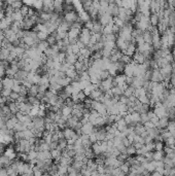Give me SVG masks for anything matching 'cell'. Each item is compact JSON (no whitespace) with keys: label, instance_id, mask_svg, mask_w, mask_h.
I'll list each match as a JSON object with an SVG mask.
<instances>
[{"label":"cell","instance_id":"1","mask_svg":"<svg viewBox=\"0 0 175 176\" xmlns=\"http://www.w3.org/2000/svg\"><path fill=\"white\" fill-rule=\"evenodd\" d=\"M91 34H92V31L89 30L88 28L83 27L80 29V33L79 36H78V40H80L85 45H88L90 42V38H91Z\"/></svg>","mask_w":175,"mask_h":176},{"label":"cell","instance_id":"2","mask_svg":"<svg viewBox=\"0 0 175 176\" xmlns=\"http://www.w3.org/2000/svg\"><path fill=\"white\" fill-rule=\"evenodd\" d=\"M99 22L101 23V25L104 27V26L108 25L110 23H113V17L109 13H104V15H99Z\"/></svg>","mask_w":175,"mask_h":176},{"label":"cell","instance_id":"3","mask_svg":"<svg viewBox=\"0 0 175 176\" xmlns=\"http://www.w3.org/2000/svg\"><path fill=\"white\" fill-rule=\"evenodd\" d=\"M76 10H72V11H68V13H64V20L67 21L69 23L76 22L78 19V13H75Z\"/></svg>","mask_w":175,"mask_h":176},{"label":"cell","instance_id":"4","mask_svg":"<svg viewBox=\"0 0 175 176\" xmlns=\"http://www.w3.org/2000/svg\"><path fill=\"white\" fill-rule=\"evenodd\" d=\"M145 60H146V58L144 57V55L142 53H139L138 50H136L134 55L132 56V62H134L136 64H143L145 62Z\"/></svg>","mask_w":175,"mask_h":176},{"label":"cell","instance_id":"5","mask_svg":"<svg viewBox=\"0 0 175 176\" xmlns=\"http://www.w3.org/2000/svg\"><path fill=\"white\" fill-rule=\"evenodd\" d=\"M94 129H95V126L91 122H88L85 124H83V126L80 128V132H81V134H88V135H90L94 131Z\"/></svg>","mask_w":175,"mask_h":176},{"label":"cell","instance_id":"6","mask_svg":"<svg viewBox=\"0 0 175 176\" xmlns=\"http://www.w3.org/2000/svg\"><path fill=\"white\" fill-rule=\"evenodd\" d=\"M150 81H155V83H162V81H164V76H163V74L160 72L159 69H153V74H151Z\"/></svg>","mask_w":175,"mask_h":176},{"label":"cell","instance_id":"7","mask_svg":"<svg viewBox=\"0 0 175 176\" xmlns=\"http://www.w3.org/2000/svg\"><path fill=\"white\" fill-rule=\"evenodd\" d=\"M169 120H170V118H168L167 116H162V118H159V122H158V124L155 125V127H157L158 129H160V130H162V129H166L167 128L168 123H169Z\"/></svg>","mask_w":175,"mask_h":176},{"label":"cell","instance_id":"8","mask_svg":"<svg viewBox=\"0 0 175 176\" xmlns=\"http://www.w3.org/2000/svg\"><path fill=\"white\" fill-rule=\"evenodd\" d=\"M104 95V92H102V91L100 90V89L98 88L96 89V90L92 91V93L89 95V97H90L92 100H96V101H100V99L102 98V96Z\"/></svg>","mask_w":175,"mask_h":176},{"label":"cell","instance_id":"9","mask_svg":"<svg viewBox=\"0 0 175 176\" xmlns=\"http://www.w3.org/2000/svg\"><path fill=\"white\" fill-rule=\"evenodd\" d=\"M28 73H29V72L25 71L24 69H19V70H18V72L15 74V76H13V78H15V79L20 81L21 83H22L23 81H25L26 78H27Z\"/></svg>","mask_w":175,"mask_h":176},{"label":"cell","instance_id":"10","mask_svg":"<svg viewBox=\"0 0 175 176\" xmlns=\"http://www.w3.org/2000/svg\"><path fill=\"white\" fill-rule=\"evenodd\" d=\"M2 83H3V88L13 89V85H15V78L6 76L5 78H2Z\"/></svg>","mask_w":175,"mask_h":176},{"label":"cell","instance_id":"11","mask_svg":"<svg viewBox=\"0 0 175 176\" xmlns=\"http://www.w3.org/2000/svg\"><path fill=\"white\" fill-rule=\"evenodd\" d=\"M79 123V118H76L75 116H70L69 118H67L66 121V124H67V127H70V128H75V126Z\"/></svg>","mask_w":175,"mask_h":176},{"label":"cell","instance_id":"12","mask_svg":"<svg viewBox=\"0 0 175 176\" xmlns=\"http://www.w3.org/2000/svg\"><path fill=\"white\" fill-rule=\"evenodd\" d=\"M4 155L6 157H8L11 161H13L15 159H17V154H15V148H13V146H9V147H7V148H5L4 149Z\"/></svg>","mask_w":175,"mask_h":176},{"label":"cell","instance_id":"13","mask_svg":"<svg viewBox=\"0 0 175 176\" xmlns=\"http://www.w3.org/2000/svg\"><path fill=\"white\" fill-rule=\"evenodd\" d=\"M77 58H78L77 54H75V53L66 54V59H65V61L67 62V63L71 64V65H74V63L76 62V61H77Z\"/></svg>","mask_w":175,"mask_h":176},{"label":"cell","instance_id":"14","mask_svg":"<svg viewBox=\"0 0 175 176\" xmlns=\"http://www.w3.org/2000/svg\"><path fill=\"white\" fill-rule=\"evenodd\" d=\"M61 111H62V116H64V118H66V120H67L70 116H72V107H70V106L66 105V104L61 108Z\"/></svg>","mask_w":175,"mask_h":176},{"label":"cell","instance_id":"15","mask_svg":"<svg viewBox=\"0 0 175 176\" xmlns=\"http://www.w3.org/2000/svg\"><path fill=\"white\" fill-rule=\"evenodd\" d=\"M11 19H13V22H22L23 19H24V15H22L20 9H15L13 13L11 15Z\"/></svg>","mask_w":175,"mask_h":176},{"label":"cell","instance_id":"16","mask_svg":"<svg viewBox=\"0 0 175 176\" xmlns=\"http://www.w3.org/2000/svg\"><path fill=\"white\" fill-rule=\"evenodd\" d=\"M10 55V50L6 48H0V60H7Z\"/></svg>","mask_w":175,"mask_h":176},{"label":"cell","instance_id":"17","mask_svg":"<svg viewBox=\"0 0 175 176\" xmlns=\"http://www.w3.org/2000/svg\"><path fill=\"white\" fill-rule=\"evenodd\" d=\"M94 21V26H93V29H92V32L93 33H102L103 32V26L101 25V23L99 21Z\"/></svg>","mask_w":175,"mask_h":176},{"label":"cell","instance_id":"18","mask_svg":"<svg viewBox=\"0 0 175 176\" xmlns=\"http://www.w3.org/2000/svg\"><path fill=\"white\" fill-rule=\"evenodd\" d=\"M92 149H93V151H94L95 156H99V155L102 154V149H101V145H100V142H99V141H97V142L92 144Z\"/></svg>","mask_w":175,"mask_h":176},{"label":"cell","instance_id":"19","mask_svg":"<svg viewBox=\"0 0 175 176\" xmlns=\"http://www.w3.org/2000/svg\"><path fill=\"white\" fill-rule=\"evenodd\" d=\"M67 165H63V164L58 163V175H67Z\"/></svg>","mask_w":175,"mask_h":176},{"label":"cell","instance_id":"20","mask_svg":"<svg viewBox=\"0 0 175 176\" xmlns=\"http://www.w3.org/2000/svg\"><path fill=\"white\" fill-rule=\"evenodd\" d=\"M71 81H72V79L70 77H63V78H58V83L60 85L61 87H66V86H68V85H70L71 83Z\"/></svg>","mask_w":175,"mask_h":176},{"label":"cell","instance_id":"21","mask_svg":"<svg viewBox=\"0 0 175 176\" xmlns=\"http://www.w3.org/2000/svg\"><path fill=\"white\" fill-rule=\"evenodd\" d=\"M48 46H50V44H48V42L46 40H39V42L37 43V48L40 52H42V53Z\"/></svg>","mask_w":175,"mask_h":176},{"label":"cell","instance_id":"22","mask_svg":"<svg viewBox=\"0 0 175 176\" xmlns=\"http://www.w3.org/2000/svg\"><path fill=\"white\" fill-rule=\"evenodd\" d=\"M39 89H38V85H32L30 89H28V96H37Z\"/></svg>","mask_w":175,"mask_h":176},{"label":"cell","instance_id":"23","mask_svg":"<svg viewBox=\"0 0 175 176\" xmlns=\"http://www.w3.org/2000/svg\"><path fill=\"white\" fill-rule=\"evenodd\" d=\"M27 101H28V102H29L30 104H32L33 106H35V105H40V104H41L40 100L37 98V97H36V96H28Z\"/></svg>","mask_w":175,"mask_h":176},{"label":"cell","instance_id":"24","mask_svg":"<svg viewBox=\"0 0 175 176\" xmlns=\"http://www.w3.org/2000/svg\"><path fill=\"white\" fill-rule=\"evenodd\" d=\"M74 68H75V70L77 71V73H80V72H83V71L87 70V68L85 67L83 62H79V61H76L74 63Z\"/></svg>","mask_w":175,"mask_h":176},{"label":"cell","instance_id":"25","mask_svg":"<svg viewBox=\"0 0 175 176\" xmlns=\"http://www.w3.org/2000/svg\"><path fill=\"white\" fill-rule=\"evenodd\" d=\"M143 38H144V41L146 43H153V36H151V33H150V31L146 30L143 32Z\"/></svg>","mask_w":175,"mask_h":176},{"label":"cell","instance_id":"26","mask_svg":"<svg viewBox=\"0 0 175 176\" xmlns=\"http://www.w3.org/2000/svg\"><path fill=\"white\" fill-rule=\"evenodd\" d=\"M131 118H132V124L136 125V124L140 123V113L137 111H133L131 113Z\"/></svg>","mask_w":175,"mask_h":176},{"label":"cell","instance_id":"27","mask_svg":"<svg viewBox=\"0 0 175 176\" xmlns=\"http://www.w3.org/2000/svg\"><path fill=\"white\" fill-rule=\"evenodd\" d=\"M67 140L65 138H62V139H59L58 141V149H60V150H63V149H65L67 147Z\"/></svg>","mask_w":175,"mask_h":176},{"label":"cell","instance_id":"28","mask_svg":"<svg viewBox=\"0 0 175 176\" xmlns=\"http://www.w3.org/2000/svg\"><path fill=\"white\" fill-rule=\"evenodd\" d=\"M164 150H155L153 151V160L155 161H161L164 158Z\"/></svg>","mask_w":175,"mask_h":176},{"label":"cell","instance_id":"29","mask_svg":"<svg viewBox=\"0 0 175 176\" xmlns=\"http://www.w3.org/2000/svg\"><path fill=\"white\" fill-rule=\"evenodd\" d=\"M149 20H150V24L153 26H157L158 24H159V21H160V19H159V15H158V13H153L151 15H149Z\"/></svg>","mask_w":175,"mask_h":176},{"label":"cell","instance_id":"30","mask_svg":"<svg viewBox=\"0 0 175 176\" xmlns=\"http://www.w3.org/2000/svg\"><path fill=\"white\" fill-rule=\"evenodd\" d=\"M111 92H112L113 96H122V95H124V91H122L118 86L113 87V88L111 89Z\"/></svg>","mask_w":175,"mask_h":176},{"label":"cell","instance_id":"31","mask_svg":"<svg viewBox=\"0 0 175 176\" xmlns=\"http://www.w3.org/2000/svg\"><path fill=\"white\" fill-rule=\"evenodd\" d=\"M167 130L171 132L172 134L175 133V120H169V123L167 125Z\"/></svg>","mask_w":175,"mask_h":176},{"label":"cell","instance_id":"32","mask_svg":"<svg viewBox=\"0 0 175 176\" xmlns=\"http://www.w3.org/2000/svg\"><path fill=\"white\" fill-rule=\"evenodd\" d=\"M126 152H127L128 156H134V155H136V148H135V146L133 145V144H131V145L127 146V148H126Z\"/></svg>","mask_w":175,"mask_h":176},{"label":"cell","instance_id":"33","mask_svg":"<svg viewBox=\"0 0 175 176\" xmlns=\"http://www.w3.org/2000/svg\"><path fill=\"white\" fill-rule=\"evenodd\" d=\"M11 92H13L11 89L3 88L2 91L0 92V96H2V97H6V98H9V96H10V94H11Z\"/></svg>","mask_w":175,"mask_h":176},{"label":"cell","instance_id":"34","mask_svg":"<svg viewBox=\"0 0 175 176\" xmlns=\"http://www.w3.org/2000/svg\"><path fill=\"white\" fill-rule=\"evenodd\" d=\"M164 141H155V150H164Z\"/></svg>","mask_w":175,"mask_h":176},{"label":"cell","instance_id":"35","mask_svg":"<svg viewBox=\"0 0 175 176\" xmlns=\"http://www.w3.org/2000/svg\"><path fill=\"white\" fill-rule=\"evenodd\" d=\"M138 100L141 102V103H144V104H149V98H148V96L146 94H143V95L139 96L138 97Z\"/></svg>","mask_w":175,"mask_h":176},{"label":"cell","instance_id":"36","mask_svg":"<svg viewBox=\"0 0 175 176\" xmlns=\"http://www.w3.org/2000/svg\"><path fill=\"white\" fill-rule=\"evenodd\" d=\"M149 121V118H148V114L147 112H144V113H140V123L144 125L146 122Z\"/></svg>","mask_w":175,"mask_h":176},{"label":"cell","instance_id":"37","mask_svg":"<svg viewBox=\"0 0 175 176\" xmlns=\"http://www.w3.org/2000/svg\"><path fill=\"white\" fill-rule=\"evenodd\" d=\"M23 3H24V2H23L22 0H17V1H15V2L11 3L10 5H11V6L13 7V9H20L23 5H24Z\"/></svg>","mask_w":175,"mask_h":176},{"label":"cell","instance_id":"38","mask_svg":"<svg viewBox=\"0 0 175 176\" xmlns=\"http://www.w3.org/2000/svg\"><path fill=\"white\" fill-rule=\"evenodd\" d=\"M46 41H48L50 45H52V44H56V42H57V39H56L55 35L50 33V35L48 36V38H46Z\"/></svg>","mask_w":175,"mask_h":176},{"label":"cell","instance_id":"39","mask_svg":"<svg viewBox=\"0 0 175 176\" xmlns=\"http://www.w3.org/2000/svg\"><path fill=\"white\" fill-rule=\"evenodd\" d=\"M48 35H50L48 33L42 32V31L37 32V36H38V39H39V40H46V38H48Z\"/></svg>","mask_w":175,"mask_h":176},{"label":"cell","instance_id":"40","mask_svg":"<svg viewBox=\"0 0 175 176\" xmlns=\"http://www.w3.org/2000/svg\"><path fill=\"white\" fill-rule=\"evenodd\" d=\"M99 76H100L101 81H103V79H106V78H108L110 76L109 72H108V70H101L100 71V74H99Z\"/></svg>","mask_w":175,"mask_h":176},{"label":"cell","instance_id":"41","mask_svg":"<svg viewBox=\"0 0 175 176\" xmlns=\"http://www.w3.org/2000/svg\"><path fill=\"white\" fill-rule=\"evenodd\" d=\"M120 61L124 62L125 64H129L131 61H132V57H130V56H128V55H125V54H122V58H120Z\"/></svg>","mask_w":175,"mask_h":176},{"label":"cell","instance_id":"42","mask_svg":"<svg viewBox=\"0 0 175 176\" xmlns=\"http://www.w3.org/2000/svg\"><path fill=\"white\" fill-rule=\"evenodd\" d=\"M89 138H90V141L92 142V143H95V142H97V135H96V132H95V129H94V131L92 132V133L89 135Z\"/></svg>","mask_w":175,"mask_h":176},{"label":"cell","instance_id":"43","mask_svg":"<svg viewBox=\"0 0 175 176\" xmlns=\"http://www.w3.org/2000/svg\"><path fill=\"white\" fill-rule=\"evenodd\" d=\"M28 10H29V6H28V5H26V4H24L22 7L20 8V11L22 13V15H24V17L28 15Z\"/></svg>","mask_w":175,"mask_h":176},{"label":"cell","instance_id":"44","mask_svg":"<svg viewBox=\"0 0 175 176\" xmlns=\"http://www.w3.org/2000/svg\"><path fill=\"white\" fill-rule=\"evenodd\" d=\"M93 26H94V21L93 20H89L88 22L85 23V27L88 28V29L91 31H92V29H93Z\"/></svg>","mask_w":175,"mask_h":176},{"label":"cell","instance_id":"45","mask_svg":"<svg viewBox=\"0 0 175 176\" xmlns=\"http://www.w3.org/2000/svg\"><path fill=\"white\" fill-rule=\"evenodd\" d=\"M21 88H22V85H21V83H15L11 90H13V92H15V93H19V94H20Z\"/></svg>","mask_w":175,"mask_h":176},{"label":"cell","instance_id":"46","mask_svg":"<svg viewBox=\"0 0 175 176\" xmlns=\"http://www.w3.org/2000/svg\"><path fill=\"white\" fill-rule=\"evenodd\" d=\"M77 96H78V99H79L80 102H83V100L87 98V95L83 93V91H79L77 93Z\"/></svg>","mask_w":175,"mask_h":176},{"label":"cell","instance_id":"47","mask_svg":"<svg viewBox=\"0 0 175 176\" xmlns=\"http://www.w3.org/2000/svg\"><path fill=\"white\" fill-rule=\"evenodd\" d=\"M145 146H146V148H147L148 151H153L155 150V142H149V143H146L145 144Z\"/></svg>","mask_w":175,"mask_h":176},{"label":"cell","instance_id":"48","mask_svg":"<svg viewBox=\"0 0 175 176\" xmlns=\"http://www.w3.org/2000/svg\"><path fill=\"white\" fill-rule=\"evenodd\" d=\"M19 97H20V94H19V93L11 92V94H10V96H9V99H11V100H13V101H17Z\"/></svg>","mask_w":175,"mask_h":176},{"label":"cell","instance_id":"49","mask_svg":"<svg viewBox=\"0 0 175 176\" xmlns=\"http://www.w3.org/2000/svg\"><path fill=\"white\" fill-rule=\"evenodd\" d=\"M165 59L168 61V62H169V63H172L173 61H174V58H173V55H172V53H169V54H167V55L165 56Z\"/></svg>","mask_w":175,"mask_h":176},{"label":"cell","instance_id":"50","mask_svg":"<svg viewBox=\"0 0 175 176\" xmlns=\"http://www.w3.org/2000/svg\"><path fill=\"white\" fill-rule=\"evenodd\" d=\"M144 127L146 129H150V128H153V127H155V125L153 123V122L148 121V122H146V123L144 124Z\"/></svg>","mask_w":175,"mask_h":176},{"label":"cell","instance_id":"51","mask_svg":"<svg viewBox=\"0 0 175 176\" xmlns=\"http://www.w3.org/2000/svg\"><path fill=\"white\" fill-rule=\"evenodd\" d=\"M22 1L25 3L26 5H32L33 2H34V0H22Z\"/></svg>","mask_w":175,"mask_h":176},{"label":"cell","instance_id":"52","mask_svg":"<svg viewBox=\"0 0 175 176\" xmlns=\"http://www.w3.org/2000/svg\"><path fill=\"white\" fill-rule=\"evenodd\" d=\"M55 1H57L59 3H64V0H55Z\"/></svg>","mask_w":175,"mask_h":176},{"label":"cell","instance_id":"53","mask_svg":"<svg viewBox=\"0 0 175 176\" xmlns=\"http://www.w3.org/2000/svg\"><path fill=\"white\" fill-rule=\"evenodd\" d=\"M172 161H173V166L175 167V157H174V158L172 159Z\"/></svg>","mask_w":175,"mask_h":176},{"label":"cell","instance_id":"54","mask_svg":"<svg viewBox=\"0 0 175 176\" xmlns=\"http://www.w3.org/2000/svg\"><path fill=\"white\" fill-rule=\"evenodd\" d=\"M0 48H2V40H0Z\"/></svg>","mask_w":175,"mask_h":176}]
</instances>
